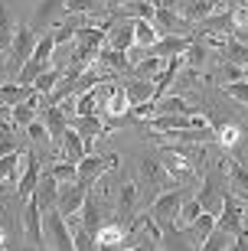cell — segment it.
I'll return each instance as SVG.
<instances>
[{
  "mask_svg": "<svg viewBox=\"0 0 248 251\" xmlns=\"http://www.w3.org/2000/svg\"><path fill=\"white\" fill-rule=\"evenodd\" d=\"M49 170H53V176L59 179V183H69V179L79 176V163H72V160H65V157H62V160H55Z\"/></svg>",
  "mask_w": 248,
  "mask_h": 251,
  "instance_id": "44",
  "label": "cell"
},
{
  "mask_svg": "<svg viewBox=\"0 0 248 251\" xmlns=\"http://www.w3.org/2000/svg\"><path fill=\"white\" fill-rule=\"evenodd\" d=\"M98 95H101L98 85L88 88V92H82L75 98V114H98Z\"/></svg>",
  "mask_w": 248,
  "mask_h": 251,
  "instance_id": "40",
  "label": "cell"
},
{
  "mask_svg": "<svg viewBox=\"0 0 248 251\" xmlns=\"http://www.w3.org/2000/svg\"><path fill=\"white\" fill-rule=\"evenodd\" d=\"M43 104H46V95L33 92L29 98H23V101H17L13 108H10V121L17 124V127H27L29 121H36V114H39Z\"/></svg>",
  "mask_w": 248,
  "mask_h": 251,
  "instance_id": "17",
  "label": "cell"
},
{
  "mask_svg": "<svg viewBox=\"0 0 248 251\" xmlns=\"http://www.w3.org/2000/svg\"><path fill=\"white\" fill-rule=\"evenodd\" d=\"M101 0H65V13L69 17H79V13H98Z\"/></svg>",
  "mask_w": 248,
  "mask_h": 251,
  "instance_id": "46",
  "label": "cell"
},
{
  "mask_svg": "<svg viewBox=\"0 0 248 251\" xmlns=\"http://www.w3.org/2000/svg\"><path fill=\"white\" fill-rule=\"evenodd\" d=\"M98 65H105V69H114V72H128V69H131L128 52L111 49V46H101V49H98Z\"/></svg>",
  "mask_w": 248,
  "mask_h": 251,
  "instance_id": "27",
  "label": "cell"
},
{
  "mask_svg": "<svg viewBox=\"0 0 248 251\" xmlns=\"http://www.w3.org/2000/svg\"><path fill=\"white\" fill-rule=\"evenodd\" d=\"M157 39H160V33H157L154 23H150V20L134 17V46H138V49H150Z\"/></svg>",
  "mask_w": 248,
  "mask_h": 251,
  "instance_id": "26",
  "label": "cell"
},
{
  "mask_svg": "<svg viewBox=\"0 0 248 251\" xmlns=\"http://www.w3.org/2000/svg\"><path fill=\"white\" fill-rule=\"evenodd\" d=\"M43 242L46 248H59V251H72V228L65 222V215L59 209H43Z\"/></svg>",
  "mask_w": 248,
  "mask_h": 251,
  "instance_id": "3",
  "label": "cell"
},
{
  "mask_svg": "<svg viewBox=\"0 0 248 251\" xmlns=\"http://www.w3.org/2000/svg\"><path fill=\"white\" fill-rule=\"evenodd\" d=\"M222 92L248 108V78H239V82H222Z\"/></svg>",
  "mask_w": 248,
  "mask_h": 251,
  "instance_id": "45",
  "label": "cell"
},
{
  "mask_svg": "<svg viewBox=\"0 0 248 251\" xmlns=\"http://www.w3.org/2000/svg\"><path fill=\"white\" fill-rule=\"evenodd\" d=\"M131 72L138 75V78H150V82H154L157 75L164 72V59H157V56H150V52H144V59H140V62L131 65Z\"/></svg>",
  "mask_w": 248,
  "mask_h": 251,
  "instance_id": "35",
  "label": "cell"
},
{
  "mask_svg": "<svg viewBox=\"0 0 248 251\" xmlns=\"http://www.w3.org/2000/svg\"><path fill=\"white\" fill-rule=\"evenodd\" d=\"M0 52H3V49H0Z\"/></svg>",
  "mask_w": 248,
  "mask_h": 251,
  "instance_id": "55",
  "label": "cell"
},
{
  "mask_svg": "<svg viewBox=\"0 0 248 251\" xmlns=\"http://www.w3.org/2000/svg\"><path fill=\"white\" fill-rule=\"evenodd\" d=\"M154 7H164V10H176L180 7V0H150Z\"/></svg>",
  "mask_w": 248,
  "mask_h": 251,
  "instance_id": "51",
  "label": "cell"
},
{
  "mask_svg": "<svg viewBox=\"0 0 248 251\" xmlns=\"http://www.w3.org/2000/svg\"><path fill=\"white\" fill-rule=\"evenodd\" d=\"M183 23V17H180V10H164V7H157L154 10V26L160 36H166V33H176V26Z\"/></svg>",
  "mask_w": 248,
  "mask_h": 251,
  "instance_id": "29",
  "label": "cell"
},
{
  "mask_svg": "<svg viewBox=\"0 0 248 251\" xmlns=\"http://www.w3.org/2000/svg\"><path fill=\"white\" fill-rule=\"evenodd\" d=\"M202 212V205H199V199H183V205H180V212H176V219L170 225H176V228H190L193 225V219Z\"/></svg>",
  "mask_w": 248,
  "mask_h": 251,
  "instance_id": "37",
  "label": "cell"
},
{
  "mask_svg": "<svg viewBox=\"0 0 248 251\" xmlns=\"http://www.w3.org/2000/svg\"><path fill=\"white\" fill-rule=\"evenodd\" d=\"M222 75H225V82H239V78H245V69L235 62H225L222 65Z\"/></svg>",
  "mask_w": 248,
  "mask_h": 251,
  "instance_id": "50",
  "label": "cell"
},
{
  "mask_svg": "<svg viewBox=\"0 0 248 251\" xmlns=\"http://www.w3.org/2000/svg\"><path fill=\"white\" fill-rule=\"evenodd\" d=\"M114 163H118V157H114V153H111V157H95V153H85V157L79 160V176H75V179H79V183L92 193L95 183H98V179L105 176L111 167H114Z\"/></svg>",
  "mask_w": 248,
  "mask_h": 251,
  "instance_id": "7",
  "label": "cell"
},
{
  "mask_svg": "<svg viewBox=\"0 0 248 251\" xmlns=\"http://www.w3.org/2000/svg\"><path fill=\"white\" fill-rule=\"evenodd\" d=\"M23 163H27V153L20 157V150L7 153V157H0V193H17Z\"/></svg>",
  "mask_w": 248,
  "mask_h": 251,
  "instance_id": "12",
  "label": "cell"
},
{
  "mask_svg": "<svg viewBox=\"0 0 248 251\" xmlns=\"http://www.w3.org/2000/svg\"><path fill=\"white\" fill-rule=\"evenodd\" d=\"M39 173H43V167H39L36 153L27 150V163H23V173H20V183H17L20 199H29V196H33V189H36V183H39Z\"/></svg>",
  "mask_w": 248,
  "mask_h": 251,
  "instance_id": "20",
  "label": "cell"
},
{
  "mask_svg": "<svg viewBox=\"0 0 248 251\" xmlns=\"http://www.w3.org/2000/svg\"><path fill=\"white\" fill-rule=\"evenodd\" d=\"M53 39H55V46H65V43H72V39H75V26H72V23H65V26H55V29H53Z\"/></svg>",
  "mask_w": 248,
  "mask_h": 251,
  "instance_id": "48",
  "label": "cell"
},
{
  "mask_svg": "<svg viewBox=\"0 0 248 251\" xmlns=\"http://www.w3.org/2000/svg\"><path fill=\"white\" fill-rule=\"evenodd\" d=\"M79 215H82L79 222H82L88 232H98V228H101V209H98V199H95L92 193L85 196V202H82V209H79Z\"/></svg>",
  "mask_w": 248,
  "mask_h": 251,
  "instance_id": "28",
  "label": "cell"
},
{
  "mask_svg": "<svg viewBox=\"0 0 248 251\" xmlns=\"http://www.w3.org/2000/svg\"><path fill=\"white\" fill-rule=\"evenodd\" d=\"M138 173H140V183H147V186L154 189V196L164 193V189H170V186H180V183L166 173V167L160 163V160L144 157V160H140V167H138Z\"/></svg>",
  "mask_w": 248,
  "mask_h": 251,
  "instance_id": "8",
  "label": "cell"
},
{
  "mask_svg": "<svg viewBox=\"0 0 248 251\" xmlns=\"http://www.w3.org/2000/svg\"><path fill=\"white\" fill-rule=\"evenodd\" d=\"M85 196H88V189L79 183V179H69V183H59V199H55V209L69 219V215H79V209H82Z\"/></svg>",
  "mask_w": 248,
  "mask_h": 251,
  "instance_id": "9",
  "label": "cell"
},
{
  "mask_svg": "<svg viewBox=\"0 0 248 251\" xmlns=\"http://www.w3.org/2000/svg\"><path fill=\"white\" fill-rule=\"evenodd\" d=\"M183 59H186L190 69L202 72V65H206V59H209V46H206V39H202L199 33H193V43H190V49L183 52Z\"/></svg>",
  "mask_w": 248,
  "mask_h": 251,
  "instance_id": "25",
  "label": "cell"
},
{
  "mask_svg": "<svg viewBox=\"0 0 248 251\" xmlns=\"http://www.w3.org/2000/svg\"><path fill=\"white\" fill-rule=\"evenodd\" d=\"M0 72H3V62H0Z\"/></svg>",
  "mask_w": 248,
  "mask_h": 251,
  "instance_id": "54",
  "label": "cell"
},
{
  "mask_svg": "<svg viewBox=\"0 0 248 251\" xmlns=\"http://www.w3.org/2000/svg\"><path fill=\"white\" fill-rule=\"evenodd\" d=\"M176 10H180V17H183L186 23H202L206 17H212V13L219 10V3H216V0H183Z\"/></svg>",
  "mask_w": 248,
  "mask_h": 251,
  "instance_id": "22",
  "label": "cell"
},
{
  "mask_svg": "<svg viewBox=\"0 0 248 251\" xmlns=\"http://www.w3.org/2000/svg\"><path fill=\"white\" fill-rule=\"evenodd\" d=\"M229 17H232V29H245L248 26V3H235L229 10Z\"/></svg>",
  "mask_w": 248,
  "mask_h": 251,
  "instance_id": "47",
  "label": "cell"
},
{
  "mask_svg": "<svg viewBox=\"0 0 248 251\" xmlns=\"http://www.w3.org/2000/svg\"><path fill=\"white\" fill-rule=\"evenodd\" d=\"M225 193H229V176H225V170H222L219 163H212V167L206 170V176H202L199 196H196V199H199V205H202V212L219 215Z\"/></svg>",
  "mask_w": 248,
  "mask_h": 251,
  "instance_id": "2",
  "label": "cell"
},
{
  "mask_svg": "<svg viewBox=\"0 0 248 251\" xmlns=\"http://www.w3.org/2000/svg\"><path fill=\"white\" fill-rule=\"evenodd\" d=\"M190 43H193V36H183V33H166V36H160L150 49H144V52H150V56H157V59H170V56L186 52V49H190Z\"/></svg>",
  "mask_w": 248,
  "mask_h": 251,
  "instance_id": "16",
  "label": "cell"
},
{
  "mask_svg": "<svg viewBox=\"0 0 248 251\" xmlns=\"http://www.w3.org/2000/svg\"><path fill=\"white\" fill-rule=\"evenodd\" d=\"M23 232H27V242L33 245V248H43V209H39V202L29 196L27 199V209H23Z\"/></svg>",
  "mask_w": 248,
  "mask_h": 251,
  "instance_id": "13",
  "label": "cell"
},
{
  "mask_svg": "<svg viewBox=\"0 0 248 251\" xmlns=\"http://www.w3.org/2000/svg\"><path fill=\"white\" fill-rule=\"evenodd\" d=\"M124 3H128V0H105V7H108V10H118V7H124Z\"/></svg>",
  "mask_w": 248,
  "mask_h": 251,
  "instance_id": "52",
  "label": "cell"
},
{
  "mask_svg": "<svg viewBox=\"0 0 248 251\" xmlns=\"http://www.w3.org/2000/svg\"><path fill=\"white\" fill-rule=\"evenodd\" d=\"M0 248H7V235H3V228H0Z\"/></svg>",
  "mask_w": 248,
  "mask_h": 251,
  "instance_id": "53",
  "label": "cell"
},
{
  "mask_svg": "<svg viewBox=\"0 0 248 251\" xmlns=\"http://www.w3.org/2000/svg\"><path fill=\"white\" fill-rule=\"evenodd\" d=\"M69 127L82 134V140H85V147H88V150H92V140L95 137L108 134V124L101 121L98 114H72V118H69Z\"/></svg>",
  "mask_w": 248,
  "mask_h": 251,
  "instance_id": "14",
  "label": "cell"
},
{
  "mask_svg": "<svg viewBox=\"0 0 248 251\" xmlns=\"http://www.w3.org/2000/svg\"><path fill=\"white\" fill-rule=\"evenodd\" d=\"M212 124V134H216V140H219L225 150L232 147H239V140H242V127L235 121H222V118H216V114H206Z\"/></svg>",
  "mask_w": 248,
  "mask_h": 251,
  "instance_id": "21",
  "label": "cell"
},
{
  "mask_svg": "<svg viewBox=\"0 0 248 251\" xmlns=\"http://www.w3.org/2000/svg\"><path fill=\"white\" fill-rule=\"evenodd\" d=\"M229 189L239 196V199L248 202V167L245 163H232L229 167Z\"/></svg>",
  "mask_w": 248,
  "mask_h": 251,
  "instance_id": "31",
  "label": "cell"
},
{
  "mask_svg": "<svg viewBox=\"0 0 248 251\" xmlns=\"http://www.w3.org/2000/svg\"><path fill=\"white\" fill-rule=\"evenodd\" d=\"M124 95H128V104H144V101H154V82L150 78H134V82L124 85Z\"/></svg>",
  "mask_w": 248,
  "mask_h": 251,
  "instance_id": "24",
  "label": "cell"
},
{
  "mask_svg": "<svg viewBox=\"0 0 248 251\" xmlns=\"http://www.w3.org/2000/svg\"><path fill=\"white\" fill-rule=\"evenodd\" d=\"M95 242H98V248H121L124 245V228L118 225H101L98 232H95Z\"/></svg>",
  "mask_w": 248,
  "mask_h": 251,
  "instance_id": "34",
  "label": "cell"
},
{
  "mask_svg": "<svg viewBox=\"0 0 248 251\" xmlns=\"http://www.w3.org/2000/svg\"><path fill=\"white\" fill-rule=\"evenodd\" d=\"M62 72H65V69H53V65H49L46 72H39V78L33 82V88H36L39 95H49V92L55 88V82L62 78Z\"/></svg>",
  "mask_w": 248,
  "mask_h": 251,
  "instance_id": "43",
  "label": "cell"
},
{
  "mask_svg": "<svg viewBox=\"0 0 248 251\" xmlns=\"http://www.w3.org/2000/svg\"><path fill=\"white\" fill-rule=\"evenodd\" d=\"M108 46L121 49V52H131L134 49V17H114L108 23Z\"/></svg>",
  "mask_w": 248,
  "mask_h": 251,
  "instance_id": "11",
  "label": "cell"
},
{
  "mask_svg": "<svg viewBox=\"0 0 248 251\" xmlns=\"http://www.w3.org/2000/svg\"><path fill=\"white\" fill-rule=\"evenodd\" d=\"M62 150H65V160H72V163H79V160L88 153V147H85V140L79 130H65V137H62Z\"/></svg>",
  "mask_w": 248,
  "mask_h": 251,
  "instance_id": "30",
  "label": "cell"
},
{
  "mask_svg": "<svg viewBox=\"0 0 248 251\" xmlns=\"http://www.w3.org/2000/svg\"><path fill=\"white\" fill-rule=\"evenodd\" d=\"M138 202H140V189L138 183H124L118 193V205H114V215H118L121 225H128L134 215H138Z\"/></svg>",
  "mask_w": 248,
  "mask_h": 251,
  "instance_id": "18",
  "label": "cell"
},
{
  "mask_svg": "<svg viewBox=\"0 0 248 251\" xmlns=\"http://www.w3.org/2000/svg\"><path fill=\"white\" fill-rule=\"evenodd\" d=\"M212 228H216V215H212V212H199V215L193 219V225H190V232H193V238H196L199 245H202V238H206Z\"/></svg>",
  "mask_w": 248,
  "mask_h": 251,
  "instance_id": "42",
  "label": "cell"
},
{
  "mask_svg": "<svg viewBox=\"0 0 248 251\" xmlns=\"http://www.w3.org/2000/svg\"><path fill=\"white\" fill-rule=\"evenodd\" d=\"M62 17H65V0H39L33 7V17H29V29L33 33H53Z\"/></svg>",
  "mask_w": 248,
  "mask_h": 251,
  "instance_id": "5",
  "label": "cell"
},
{
  "mask_svg": "<svg viewBox=\"0 0 248 251\" xmlns=\"http://www.w3.org/2000/svg\"><path fill=\"white\" fill-rule=\"evenodd\" d=\"M36 33H33V29H29V23L27 26H17V33H13V43H10V62H13V69H17L20 72V65L27 62L29 56H33V49H36Z\"/></svg>",
  "mask_w": 248,
  "mask_h": 251,
  "instance_id": "10",
  "label": "cell"
},
{
  "mask_svg": "<svg viewBox=\"0 0 248 251\" xmlns=\"http://www.w3.org/2000/svg\"><path fill=\"white\" fill-rule=\"evenodd\" d=\"M232 238H235L232 232H225L222 225H216V228H212V232L202 238V248H206V251H225V248L232 245Z\"/></svg>",
  "mask_w": 248,
  "mask_h": 251,
  "instance_id": "38",
  "label": "cell"
},
{
  "mask_svg": "<svg viewBox=\"0 0 248 251\" xmlns=\"http://www.w3.org/2000/svg\"><path fill=\"white\" fill-rule=\"evenodd\" d=\"M13 33H17V23L10 17V10L0 3V49H3V52H7L10 43H13Z\"/></svg>",
  "mask_w": 248,
  "mask_h": 251,
  "instance_id": "41",
  "label": "cell"
},
{
  "mask_svg": "<svg viewBox=\"0 0 248 251\" xmlns=\"http://www.w3.org/2000/svg\"><path fill=\"white\" fill-rule=\"evenodd\" d=\"M39 114H43V124H46L49 140H53V144H62L65 130H69V114H65L59 104H43Z\"/></svg>",
  "mask_w": 248,
  "mask_h": 251,
  "instance_id": "15",
  "label": "cell"
},
{
  "mask_svg": "<svg viewBox=\"0 0 248 251\" xmlns=\"http://www.w3.org/2000/svg\"><path fill=\"white\" fill-rule=\"evenodd\" d=\"M27 134H29V140H36V144L49 137V134H46V124H43V121H29L27 124Z\"/></svg>",
  "mask_w": 248,
  "mask_h": 251,
  "instance_id": "49",
  "label": "cell"
},
{
  "mask_svg": "<svg viewBox=\"0 0 248 251\" xmlns=\"http://www.w3.org/2000/svg\"><path fill=\"white\" fill-rule=\"evenodd\" d=\"M222 56H225V62H235L245 69L248 65V46L242 43V39L235 36H225V43H222Z\"/></svg>",
  "mask_w": 248,
  "mask_h": 251,
  "instance_id": "32",
  "label": "cell"
},
{
  "mask_svg": "<svg viewBox=\"0 0 248 251\" xmlns=\"http://www.w3.org/2000/svg\"><path fill=\"white\" fill-rule=\"evenodd\" d=\"M33 199L39 202V209H55L59 179L53 176V170H43V173H39V183H36V189H33Z\"/></svg>",
  "mask_w": 248,
  "mask_h": 251,
  "instance_id": "19",
  "label": "cell"
},
{
  "mask_svg": "<svg viewBox=\"0 0 248 251\" xmlns=\"http://www.w3.org/2000/svg\"><path fill=\"white\" fill-rule=\"evenodd\" d=\"M160 235H164V228L157 225V219L150 212H144V215H134L128 222V232H124V245L121 248H128V251H134V248H160Z\"/></svg>",
  "mask_w": 248,
  "mask_h": 251,
  "instance_id": "1",
  "label": "cell"
},
{
  "mask_svg": "<svg viewBox=\"0 0 248 251\" xmlns=\"http://www.w3.org/2000/svg\"><path fill=\"white\" fill-rule=\"evenodd\" d=\"M154 114H199V111H196L186 98L166 92V95H160V98H154Z\"/></svg>",
  "mask_w": 248,
  "mask_h": 251,
  "instance_id": "23",
  "label": "cell"
},
{
  "mask_svg": "<svg viewBox=\"0 0 248 251\" xmlns=\"http://www.w3.org/2000/svg\"><path fill=\"white\" fill-rule=\"evenodd\" d=\"M245 199H239V196L232 193H225V199H222V209H219V215H216V225H222L225 232H232V235H242L245 232Z\"/></svg>",
  "mask_w": 248,
  "mask_h": 251,
  "instance_id": "6",
  "label": "cell"
},
{
  "mask_svg": "<svg viewBox=\"0 0 248 251\" xmlns=\"http://www.w3.org/2000/svg\"><path fill=\"white\" fill-rule=\"evenodd\" d=\"M20 150V140H17V124L13 121H0V157H7Z\"/></svg>",
  "mask_w": 248,
  "mask_h": 251,
  "instance_id": "39",
  "label": "cell"
},
{
  "mask_svg": "<svg viewBox=\"0 0 248 251\" xmlns=\"http://www.w3.org/2000/svg\"><path fill=\"white\" fill-rule=\"evenodd\" d=\"M33 92H36L33 85H20V82H13V85H0V104H7V108H13L17 101L29 98Z\"/></svg>",
  "mask_w": 248,
  "mask_h": 251,
  "instance_id": "36",
  "label": "cell"
},
{
  "mask_svg": "<svg viewBox=\"0 0 248 251\" xmlns=\"http://www.w3.org/2000/svg\"><path fill=\"white\" fill-rule=\"evenodd\" d=\"M128 95H124V85H114V88H108V104H105V111L108 118H121V114L128 111Z\"/></svg>",
  "mask_w": 248,
  "mask_h": 251,
  "instance_id": "33",
  "label": "cell"
},
{
  "mask_svg": "<svg viewBox=\"0 0 248 251\" xmlns=\"http://www.w3.org/2000/svg\"><path fill=\"white\" fill-rule=\"evenodd\" d=\"M183 199H186V193L180 186H170V189H164V193H157L154 196V202H150V209L147 212L157 219V225L164 228V225H170L176 219V212H180V205H183Z\"/></svg>",
  "mask_w": 248,
  "mask_h": 251,
  "instance_id": "4",
  "label": "cell"
}]
</instances>
